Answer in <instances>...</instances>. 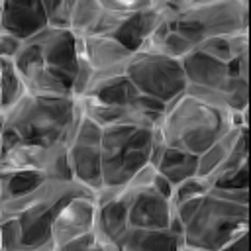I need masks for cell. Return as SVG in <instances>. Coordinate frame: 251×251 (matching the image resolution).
Masks as SVG:
<instances>
[{
	"label": "cell",
	"instance_id": "1",
	"mask_svg": "<svg viewBox=\"0 0 251 251\" xmlns=\"http://www.w3.org/2000/svg\"><path fill=\"white\" fill-rule=\"evenodd\" d=\"M175 210L184 226V249L222 251L249 245V190L212 186Z\"/></svg>",
	"mask_w": 251,
	"mask_h": 251
},
{
	"label": "cell",
	"instance_id": "2",
	"mask_svg": "<svg viewBox=\"0 0 251 251\" xmlns=\"http://www.w3.org/2000/svg\"><path fill=\"white\" fill-rule=\"evenodd\" d=\"M82 114L78 96L27 92L14 108L0 114V151H8L20 143L39 147L69 145L80 126Z\"/></svg>",
	"mask_w": 251,
	"mask_h": 251
},
{
	"label": "cell",
	"instance_id": "3",
	"mask_svg": "<svg viewBox=\"0 0 251 251\" xmlns=\"http://www.w3.org/2000/svg\"><path fill=\"white\" fill-rule=\"evenodd\" d=\"M14 63L29 92L76 96L80 37L69 27L49 25L24 41V47Z\"/></svg>",
	"mask_w": 251,
	"mask_h": 251
},
{
	"label": "cell",
	"instance_id": "4",
	"mask_svg": "<svg viewBox=\"0 0 251 251\" xmlns=\"http://www.w3.org/2000/svg\"><path fill=\"white\" fill-rule=\"evenodd\" d=\"M249 126V122L227 110L210 106L190 94L178 96L167 104V110L157 126L167 145L200 155L218 141L231 126Z\"/></svg>",
	"mask_w": 251,
	"mask_h": 251
},
{
	"label": "cell",
	"instance_id": "5",
	"mask_svg": "<svg viewBox=\"0 0 251 251\" xmlns=\"http://www.w3.org/2000/svg\"><path fill=\"white\" fill-rule=\"evenodd\" d=\"M86 192L94 190L76 178H47L27 196L2 202L0 214H12L20 218L24 231L22 251H55L51 229L57 212L63 208V204H67V200Z\"/></svg>",
	"mask_w": 251,
	"mask_h": 251
},
{
	"label": "cell",
	"instance_id": "6",
	"mask_svg": "<svg viewBox=\"0 0 251 251\" xmlns=\"http://www.w3.org/2000/svg\"><path fill=\"white\" fill-rule=\"evenodd\" d=\"M155 127L108 126L102 131V188H124L139 169L151 163Z\"/></svg>",
	"mask_w": 251,
	"mask_h": 251
},
{
	"label": "cell",
	"instance_id": "7",
	"mask_svg": "<svg viewBox=\"0 0 251 251\" xmlns=\"http://www.w3.org/2000/svg\"><path fill=\"white\" fill-rule=\"evenodd\" d=\"M192 51L206 39L226 33L247 31V0H210L188 6L186 10L165 18Z\"/></svg>",
	"mask_w": 251,
	"mask_h": 251
},
{
	"label": "cell",
	"instance_id": "8",
	"mask_svg": "<svg viewBox=\"0 0 251 251\" xmlns=\"http://www.w3.org/2000/svg\"><path fill=\"white\" fill-rule=\"evenodd\" d=\"M126 75L143 94L157 98L163 104H171L186 92L188 80L182 67V59L159 51H135L127 61Z\"/></svg>",
	"mask_w": 251,
	"mask_h": 251
},
{
	"label": "cell",
	"instance_id": "9",
	"mask_svg": "<svg viewBox=\"0 0 251 251\" xmlns=\"http://www.w3.org/2000/svg\"><path fill=\"white\" fill-rule=\"evenodd\" d=\"M102 131L104 127L90 116L82 114L80 126L69 143V157L75 178L94 192L104 186L102 176Z\"/></svg>",
	"mask_w": 251,
	"mask_h": 251
},
{
	"label": "cell",
	"instance_id": "10",
	"mask_svg": "<svg viewBox=\"0 0 251 251\" xmlns=\"http://www.w3.org/2000/svg\"><path fill=\"white\" fill-rule=\"evenodd\" d=\"M96 222H98L96 192L78 194L67 200V204H63V208L57 212L53 220L51 235H53L55 251H63V247L69 241L94 231Z\"/></svg>",
	"mask_w": 251,
	"mask_h": 251
},
{
	"label": "cell",
	"instance_id": "11",
	"mask_svg": "<svg viewBox=\"0 0 251 251\" xmlns=\"http://www.w3.org/2000/svg\"><path fill=\"white\" fill-rule=\"evenodd\" d=\"M80 51H82V57L92 67V78L88 82L86 92L92 86H96L100 80H106L110 76L126 73L127 61L133 55L131 49H127L122 41H118L112 35H86V37H80Z\"/></svg>",
	"mask_w": 251,
	"mask_h": 251
},
{
	"label": "cell",
	"instance_id": "12",
	"mask_svg": "<svg viewBox=\"0 0 251 251\" xmlns=\"http://www.w3.org/2000/svg\"><path fill=\"white\" fill-rule=\"evenodd\" d=\"M129 190V226L147 229H167L176 218L175 204L155 186H126Z\"/></svg>",
	"mask_w": 251,
	"mask_h": 251
},
{
	"label": "cell",
	"instance_id": "13",
	"mask_svg": "<svg viewBox=\"0 0 251 251\" xmlns=\"http://www.w3.org/2000/svg\"><path fill=\"white\" fill-rule=\"evenodd\" d=\"M84 96L86 98H94V100L104 102V104L129 106V108H137V110H145V112H155V114H165V110H167V104H163L157 98H151V96L143 94L131 82V78L126 73L110 76L106 80H100Z\"/></svg>",
	"mask_w": 251,
	"mask_h": 251
},
{
	"label": "cell",
	"instance_id": "14",
	"mask_svg": "<svg viewBox=\"0 0 251 251\" xmlns=\"http://www.w3.org/2000/svg\"><path fill=\"white\" fill-rule=\"evenodd\" d=\"M49 25V14L43 0H2V31H10L25 41Z\"/></svg>",
	"mask_w": 251,
	"mask_h": 251
},
{
	"label": "cell",
	"instance_id": "15",
	"mask_svg": "<svg viewBox=\"0 0 251 251\" xmlns=\"http://www.w3.org/2000/svg\"><path fill=\"white\" fill-rule=\"evenodd\" d=\"M80 104L86 116H90L94 122H98L102 127L108 126H145V127H157L161 124L163 114L155 112H145L129 106H114V104H104L94 98L80 96Z\"/></svg>",
	"mask_w": 251,
	"mask_h": 251
},
{
	"label": "cell",
	"instance_id": "16",
	"mask_svg": "<svg viewBox=\"0 0 251 251\" xmlns=\"http://www.w3.org/2000/svg\"><path fill=\"white\" fill-rule=\"evenodd\" d=\"M165 18L167 16L157 6L133 14H122L116 29L112 31V37H116L135 53L145 47V43L149 41V37L155 33V29L161 25Z\"/></svg>",
	"mask_w": 251,
	"mask_h": 251
},
{
	"label": "cell",
	"instance_id": "17",
	"mask_svg": "<svg viewBox=\"0 0 251 251\" xmlns=\"http://www.w3.org/2000/svg\"><path fill=\"white\" fill-rule=\"evenodd\" d=\"M118 251H157V249H184L182 235L167 229H147L127 226V229L116 241Z\"/></svg>",
	"mask_w": 251,
	"mask_h": 251
},
{
	"label": "cell",
	"instance_id": "18",
	"mask_svg": "<svg viewBox=\"0 0 251 251\" xmlns=\"http://www.w3.org/2000/svg\"><path fill=\"white\" fill-rule=\"evenodd\" d=\"M47 178H51V176H47L43 171H35V169L0 171V204L27 196L35 188H39Z\"/></svg>",
	"mask_w": 251,
	"mask_h": 251
},
{
	"label": "cell",
	"instance_id": "19",
	"mask_svg": "<svg viewBox=\"0 0 251 251\" xmlns=\"http://www.w3.org/2000/svg\"><path fill=\"white\" fill-rule=\"evenodd\" d=\"M157 171L161 175H165L176 186L178 182L186 180L188 176L198 175V155L167 145V149L163 151V155L157 163Z\"/></svg>",
	"mask_w": 251,
	"mask_h": 251
},
{
	"label": "cell",
	"instance_id": "20",
	"mask_svg": "<svg viewBox=\"0 0 251 251\" xmlns=\"http://www.w3.org/2000/svg\"><path fill=\"white\" fill-rule=\"evenodd\" d=\"M27 92V84L14 59L0 57V114L14 108Z\"/></svg>",
	"mask_w": 251,
	"mask_h": 251
},
{
	"label": "cell",
	"instance_id": "21",
	"mask_svg": "<svg viewBox=\"0 0 251 251\" xmlns=\"http://www.w3.org/2000/svg\"><path fill=\"white\" fill-rule=\"evenodd\" d=\"M245 126H231L218 141H214L208 149H204L198 155V175L200 176H206L208 178L226 161V157L231 153V149H233V145H235V141L241 135V131H243Z\"/></svg>",
	"mask_w": 251,
	"mask_h": 251
},
{
	"label": "cell",
	"instance_id": "22",
	"mask_svg": "<svg viewBox=\"0 0 251 251\" xmlns=\"http://www.w3.org/2000/svg\"><path fill=\"white\" fill-rule=\"evenodd\" d=\"M196 49L220 59V61H226L229 63L231 59L243 55V53H249L251 45H249V35L247 31H241V33H226V35H216V37H210L206 41H202Z\"/></svg>",
	"mask_w": 251,
	"mask_h": 251
},
{
	"label": "cell",
	"instance_id": "23",
	"mask_svg": "<svg viewBox=\"0 0 251 251\" xmlns=\"http://www.w3.org/2000/svg\"><path fill=\"white\" fill-rule=\"evenodd\" d=\"M104 14V8L98 0H75L73 14H71V29L78 37L92 35L100 18Z\"/></svg>",
	"mask_w": 251,
	"mask_h": 251
},
{
	"label": "cell",
	"instance_id": "24",
	"mask_svg": "<svg viewBox=\"0 0 251 251\" xmlns=\"http://www.w3.org/2000/svg\"><path fill=\"white\" fill-rule=\"evenodd\" d=\"M24 231L18 216L0 214V249L2 251H22Z\"/></svg>",
	"mask_w": 251,
	"mask_h": 251
},
{
	"label": "cell",
	"instance_id": "25",
	"mask_svg": "<svg viewBox=\"0 0 251 251\" xmlns=\"http://www.w3.org/2000/svg\"><path fill=\"white\" fill-rule=\"evenodd\" d=\"M212 188V182L210 178L206 176H200V175H194V176H188L186 180L178 182L173 190V204L178 206L186 200H192V198H198L202 194H206L208 190Z\"/></svg>",
	"mask_w": 251,
	"mask_h": 251
},
{
	"label": "cell",
	"instance_id": "26",
	"mask_svg": "<svg viewBox=\"0 0 251 251\" xmlns=\"http://www.w3.org/2000/svg\"><path fill=\"white\" fill-rule=\"evenodd\" d=\"M249 184H251V169H249V163L241 165L239 169L226 171V173H222L220 176H216L212 180V186L224 188V190H235V192L249 190Z\"/></svg>",
	"mask_w": 251,
	"mask_h": 251
},
{
	"label": "cell",
	"instance_id": "27",
	"mask_svg": "<svg viewBox=\"0 0 251 251\" xmlns=\"http://www.w3.org/2000/svg\"><path fill=\"white\" fill-rule=\"evenodd\" d=\"M45 10L49 14V24L55 27H69L71 29V14L75 0H43Z\"/></svg>",
	"mask_w": 251,
	"mask_h": 251
},
{
	"label": "cell",
	"instance_id": "28",
	"mask_svg": "<svg viewBox=\"0 0 251 251\" xmlns=\"http://www.w3.org/2000/svg\"><path fill=\"white\" fill-rule=\"evenodd\" d=\"M98 2L106 12H116V14H133L155 6V0H98Z\"/></svg>",
	"mask_w": 251,
	"mask_h": 251
},
{
	"label": "cell",
	"instance_id": "29",
	"mask_svg": "<svg viewBox=\"0 0 251 251\" xmlns=\"http://www.w3.org/2000/svg\"><path fill=\"white\" fill-rule=\"evenodd\" d=\"M24 47V39H20L18 35L10 33V31H2L0 29V57H8V59H16L18 53Z\"/></svg>",
	"mask_w": 251,
	"mask_h": 251
},
{
	"label": "cell",
	"instance_id": "30",
	"mask_svg": "<svg viewBox=\"0 0 251 251\" xmlns=\"http://www.w3.org/2000/svg\"><path fill=\"white\" fill-rule=\"evenodd\" d=\"M198 2H210V0H155V6L169 18V16H175V14H178V12H182L188 6L198 4Z\"/></svg>",
	"mask_w": 251,
	"mask_h": 251
},
{
	"label": "cell",
	"instance_id": "31",
	"mask_svg": "<svg viewBox=\"0 0 251 251\" xmlns=\"http://www.w3.org/2000/svg\"><path fill=\"white\" fill-rule=\"evenodd\" d=\"M249 129H251V49H249Z\"/></svg>",
	"mask_w": 251,
	"mask_h": 251
},
{
	"label": "cell",
	"instance_id": "32",
	"mask_svg": "<svg viewBox=\"0 0 251 251\" xmlns=\"http://www.w3.org/2000/svg\"><path fill=\"white\" fill-rule=\"evenodd\" d=\"M247 35H249V45H251V0H247Z\"/></svg>",
	"mask_w": 251,
	"mask_h": 251
},
{
	"label": "cell",
	"instance_id": "33",
	"mask_svg": "<svg viewBox=\"0 0 251 251\" xmlns=\"http://www.w3.org/2000/svg\"><path fill=\"white\" fill-rule=\"evenodd\" d=\"M249 169H251V157H249ZM249 229H251V184H249Z\"/></svg>",
	"mask_w": 251,
	"mask_h": 251
},
{
	"label": "cell",
	"instance_id": "34",
	"mask_svg": "<svg viewBox=\"0 0 251 251\" xmlns=\"http://www.w3.org/2000/svg\"><path fill=\"white\" fill-rule=\"evenodd\" d=\"M249 247H251V229H249Z\"/></svg>",
	"mask_w": 251,
	"mask_h": 251
}]
</instances>
